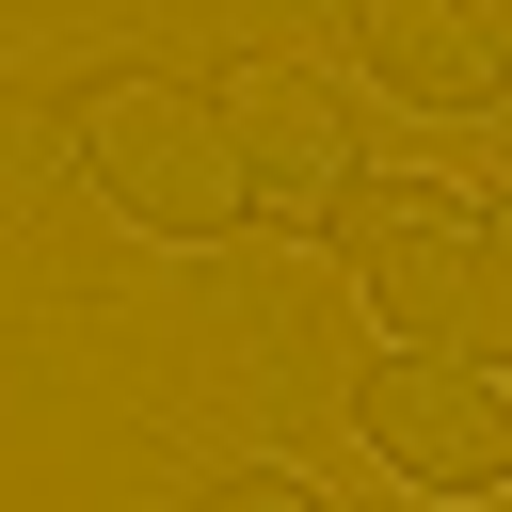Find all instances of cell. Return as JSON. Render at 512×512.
Wrapping results in <instances>:
<instances>
[{"label":"cell","mask_w":512,"mask_h":512,"mask_svg":"<svg viewBox=\"0 0 512 512\" xmlns=\"http://www.w3.org/2000/svg\"><path fill=\"white\" fill-rule=\"evenodd\" d=\"M80 176L144 240H240L256 224V160H240L224 96H176V80H96L80 96Z\"/></svg>","instance_id":"1"},{"label":"cell","mask_w":512,"mask_h":512,"mask_svg":"<svg viewBox=\"0 0 512 512\" xmlns=\"http://www.w3.org/2000/svg\"><path fill=\"white\" fill-rule=\"evenodd\" d=\"M320 240H336V272H352V304H368L384 336H416V352H464V336H480V208H464V192H432V176H352Z\"/></svg>","instance_id":"2"},{"label":"cell","mask_w":512,"mask_h":512,"mask_svg":"<svg viewBox=\"0 0 512 512\" xmlns=\"http://www.w3.org/2000/svg\"><path fill=\"white\" fill-rule=\"evenodd\" d=\"M352 432H368V464L416 480V496H512V384H496L480 352L384 336V352L352 368Z\"/></svg>","instance_id":"3"},{"label":"cell","mask_w":512,"mask_h":512,"mask_svg":"<svg viewBox=\"0 0 512 512\" xmlns=\"http://www.w3.org/2000/svg\"><path fill=\"white\" fill-rule=\"evenodd\" d=\"M224 128L256 160V208H320L336 224V192H352V96L320 64H240L224 80Z\"/></svg>","instance_id":"4"},{"label":"cell","mask_w":512,"mask_h":512,"mask_svg":"<svg viewBox=\"0 0 512 512\" xmlns=\"http://www.w3.org/2000/svg\"><path fill=\"white\" fill-rule=\"evenodd\" d=\"M336 48H352L368 96H400V112H496V96H512V64H496V32H480L464 0H336Z\"/></svg>","instance_id":"5"},{"label":"cell","mask_w":512,"mask_h":512,"mask_svg":"<svg viewBox=\"0 0 512 512\" xmlns=\"http://www.w3.org/2000/svg\"><path fill=\"white\" fill-rule=\"evenodd\" d=\"M176 512H320V480H288V464H208Z\"/></svg>","instance_id":"6"},{"label":"cell","mask_w":512,"mask_h":512,"mask_svg":"<svg viewBox=\"0 0 512 512\" xmlns=\"http://www.w3.org/2000/svg\"><path fill=\"white\" fill-rule=\"evenodd\" d=\"M464 352H512V192L480 208V336Z\"/></svg>","instance_id":"7"}]
</instances>
